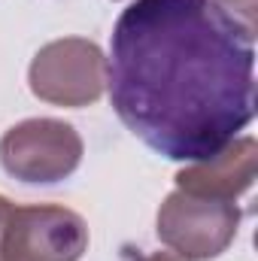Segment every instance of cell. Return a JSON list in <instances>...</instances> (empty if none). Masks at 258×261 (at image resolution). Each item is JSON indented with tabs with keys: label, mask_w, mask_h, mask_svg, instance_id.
<instances>
[{
	"label": "cell",
	"mask_w": 258,
	"mask_h": 261,
	"mask_svg": "<svg viewBox=\"0 0 258 261\" xmlns=\"http://www.w3.org/2000/svg\"><path fill=\"white\" fill-rule=\"evenodd\" d=\"M255 34L216 0H134L107 85L125 128L170 161H207L255 119Z\"/></svg>",
	"instance_id": "1"
},
{
	"label": "cell",
	"mask_w": 258,
	"mask_h": 261,
	"mask_svg": "<svg viewBox=\"0 0 258 261\" xmlns=\"http://www.w3.org/2000/svg\"><path fill=\"white\" fill-rule=\"evenodd\" d=\"M240 206L234 200L173 192L158 210V237L183 261H210L222 255L240 228Z\"/></svg>",
	"instance_id": "2"
},
{
	"label": "cell",
	"mask_w": 258,
	"mask_h": 261,
	"mask_svg": "<svg viewBox=\"0 0 258 261\" xmlns=\"http://www.w3.org/2000/svg\"><path fill=\"white\" fill-rule=\"evenodd\" d=\"M82 161V137L58 119H28L0 137V164L21 182H61Z\"/></svg>",
	"instance_id": "3"
},
{
	"label": "cell",
	"mask_w": 258,
	"mask_h": 261,
	"mask_svg": "<svg viewBox=\"0 0 258 261\" xmlns=\"http://www.w3.org/2000/svg\"><path fill=\"white\" fill-rule=\"evenodd\" d=\"M28 82L31 91L46 103L88 107L107 88V58L82 37L55 40L34 55Z\"/></svg>",
	"instance_id": "4"
},
{
	"label": "cell",
	"mask_w": 258,
	"mask_h": 261,
	"mask_svg": "<svg viewBox=\"0 0 258 261\" xmlns=\"http://www.w3.org/2000/svg\"><path fill=\"white\" fill-rule=\"evenodd\" d=\"M88 249V225L79 213L52 203L12 206L0 261H79Z\"/></svg>",
	"instance_id": "5"
},
{
	"label": "cell",
	"mask_w": 258,
	"mask_h": 261,
	"mask_svg": "<svg viewBox=\"0 0 258 261\" xmlns=\"http://www.w3.org/2000/svg\"><path fill=\"white\" fill-rule=\"evenodd\" d=\"M258 146L252 137H240L228 143L219 155L207 161H194L192 167L176 173V189L189 195L219 197V200H237L252 179H255Z\"/></svg>",
	"instance_id": "6"
},
{
	"label": "cell",
	"mask_w": 258,
	"mask_h": 261,
	"mask_svg": "<svg viewBox=\"0 0 258 261\" xmlns=\"http://www.w3.org/2000/svg\"><path fill=\"white\" fill-rule=\"evenodd\" d=\"M231 18H237L246 31L255 34V15H258V0H216Z\"/></svg>",
	"instance_id": "7"
},
{
	"label": "cell",
	"mask_w": 258,
	"mask_h": 261,
	"mask_svg": "<svg viewBox=\"0 0 258 261\" xmlns=\"http://www.w3.org/2000/svg\"><path fill=\"white\" fill-rule=\"evenodd\" d=\"M128 261H183V258L173 255V252H134V255H128Z\"/></svg>",
	"instance_id": "8"
},
{
	"label": "cell",
	"mask_w": 258,
	"mask_h": 261,
	"mask_svg": "<svg viewBox=\"0 0 258 261\" xmlns=\"http://www.w3.org/2000/svg\"><path fill=\"white\" fill-rule=\"evenodd\" d=\"M9 213H12V203L0 195V243H3V231H6V222H9Z\"/></svg>",
	"instance_id": "9"
}]
</instances>
